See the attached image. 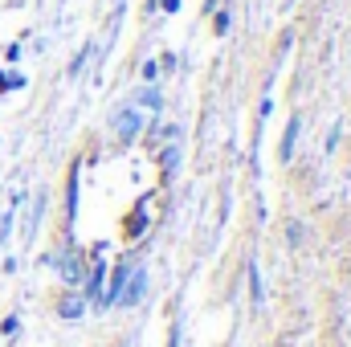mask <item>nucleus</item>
Masks as SVG:
<instances>
[{"mask_svg":"<svg viewBox=\"0 0 351 347\" xmlns=\"http://www.w3.org/2000/svg\"><path fill=\"white\" fill-rule=\"evenodd\" d=\"M110 131H114L123 143H131V139L143 131V106H123V110L110 119Z\"/></svg>","mask_w":351,"mask_h":347,"instance_id":"nucleus-1","label":"nucleus"},{"mask_svg":"<svg viewBox=\"0 0 351 347\" xmlns=\"http://www.w3.org/2000/svg\"><path fill=\"white\" fill-rule=\"evenodd\" d=\"M90 53H94V41H86L78 53H74V62H70V78H78L82 70H86V62H90Z\"/></svg>","mask_w":351,"mask_h":347,"instance_id":"nucleus-5","label":"nucleus"},{"mask_svg":"<svg viewBox=\"0 0 351 347\" xmlns=\"http://www.w3.org/2000/svg\"><path fill=\"white\" fill-rule=\"evenodd\" d=\"M143 78H147V82H156V78H160V66H156V62H147V66H143Z\"/></svg>","mask_w":351,"mask_h":347,"instance_id":"nucleus-10","label":"nucleus"},{"mask_svg":"<svg viewBox=\"0 0 351 347\" xmlns=\"http://www.w3.org/2000/svg\"><path fill=\"white\" fill-rule=\"evenodd\" d=\"M12 208H16V204H12ZM12 208H8V213H4V221H0V241H8V229H12Z\"/></svg>","mask_w":351,"mask_h":347,"instance_id":"nucleus-8","label":"nucleus"},{"mask_svg":"<svg viewBox=\"0 0 351 347\" xmlns=\"http://www.w3.org/2000/svg\"><path fill=\"white\" fill-rule=\"evenodd\" d=\"M127 274H131V265H119V270H114V278H110V286H106V294H102V302H106V307H110V302H119Z\"/></svg>","mask_w":351,"mask_h":347,"instance_id":"nucleus-3","label":"nucleus"},{"mask_svg":"<svg viewBox=\"0 0 351 347\" xmlns=\"http://www.w3.org/2000/svg\"><path fill=\"white\" fill-rule=\"evenodd\" d=\"M298 127H302V119L294 115V119L286 123V139H282V160H290V156H294V143H298Z\"/></svg>","mask_w":351,"mask_h":347,"instance_id":"nucleus-4","label":"nucleus"},{"mask_svg":"<svg viewBox=\"0 0 351 347\" xmlns=\"http://www.w3.org/2000/svg\"><path fill=\"white\" fill-rule=\"evenodd\" d=\"M82 311H86V307H82V298H78V294H70V298L62 302V319H78Z\"/></svg>","mask_w":351,"mask_h":347,"instance_id":"nucleus-7","label":"nucleus"},{"mask_svg":"<svg viewBox=\"0 0 351 347\" xmlns=\"http://www.w3.org/2000/svg\"><path fill=\"white\" fill-rule=\"evenodd\" d=\"M250 298H254V307H262V274H258V265L250 261Z\"/></svg>","mask_w":351,"mask_h":347,"instance_id":"nucleus-6","label":"nucleus"},{"mask_svg":"<svg viewBox=\"0 0 351 347\" xmlns=\"http://www.w3.org/2000/svg\"><path fill=\"white\" fill-rule=\"evenodd\" d=\"M16 331H21V323H16V319H4V335H8V339H12V335H16Z\"/></svg>","mask_w":351,"mask_h":347,"instance_id":"nucleus-12","label":"nucleus"},{"mask_svg":"<svg viewBox=\"0 0 351 347\" xmlns=\"http://www.w3.org/2000/svg\"><path fill=\"white\" fill-rule=\"evenodd\" d=\"M143 290H147V274H143L139 265H131V274H127V282H123L119 302H123V307H135V302L143 298Z\"/></svg>","mask_w":351,"mask_h":347,"instance_id":"nucleus-2","label":"nucleus"},{"mask_svg":"<svg viewBox=\"0 0 351 347\" xmlns=\"http://www.w3.org/2000/svg\"><path fill=\"white\" fill-rule=\"evenodd\" d=\"M286 233H290V241H294V246L302 241V229H298V221H290V229H286Z\"/></svg>","mask_w":351,"mask_h":347,"instance_id":"nucleus-11","label":"nucleus"},{"mask_svg":"<svg viewBox=\"0 0 351 347\" xmlns=\"http://www.w3.org/2000/svg\"><path fill=\"white\" fill-rule=\"evenodd\" d=\"M0 86H25V78H16V74H4V70H0Z\"/></svg>","mask_w":351,"mask_h":347,"instance_id":"nucleus-9","label":"nucleus"}]
</instances>
